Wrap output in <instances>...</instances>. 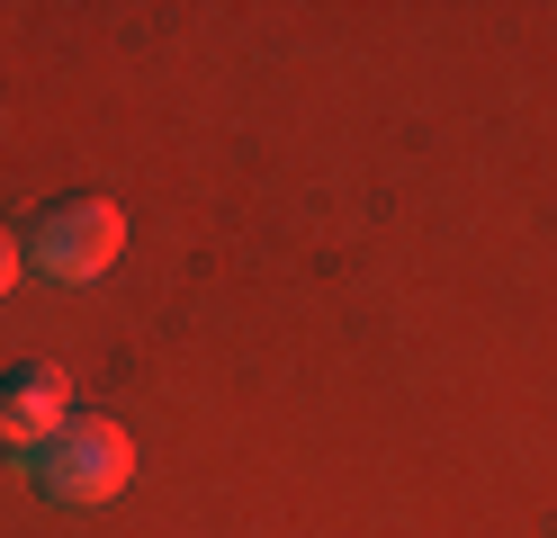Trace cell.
I'll list each match as a JSON object with an SVG mask.
<instances>
[{
  "label": "cell",
  "mask_w": 557,
  "mask_h": 538,
  "mask_svg": "<svg viewBox=\"0 0 557 538\" xmlns=\"http://www.w3.org/2000/svg\"><path fill=\"white\" fill-rule=\"evenodd\" d=\"M18 251H27V270H37L46 287H82V278H99V270H117L126 215H117L109 198H54V207L27 215Z\"/></svg>",
  "instance_id": "cell-1"
},
{
  "label": "cell",
  "mask_w": 557,
  "mask_h": 538,
  "mask_svg": "<svg viewBox=\"0 0 557 538\" xmlns=\"http://www.w3.org/2000/svg\"><path fill=\"white\" fill-rule=\"evenodd\" d=\"M63 422H73V377H63L54 359H18V368H0V458L27 466Z\"/></svg>",
  "instance_id": "cell-3"
},
{
  "label": "cell",
  "mask_w": 557,
  "mask_h": 538,
  "mask_svg": "<svg viewBox=\"0 0 557 538\" xmlns=\"http://www.w3.org/2000/svg\"><path fill=\"white\" fill-rule=\"evenodd\" d=\"M18 270H27V251H18V234H0V297L18 287Z\"/></svg>",
  "instance_id": "cell-4"
},
{
  "label": "cell",
  "mask_w": 557,
  "mask_h": 538,
  "mask_svg": "<svg viewBox=\"0 0 557 538\" xmlns=\"http://www.w3.org/2000/svg\"><path fill=\"white\" fill-rule=\"evenodd\" d=\"M27 476H37L46 502H109L135 476V440H126V422H109V413H73L37 458H27Z\"/></svg>",
  "instance_id": "cell-2"
}]
</instances>
